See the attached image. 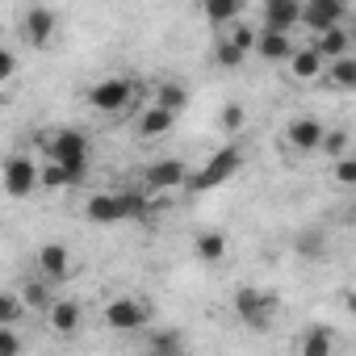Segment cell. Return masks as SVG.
Returning a JSON list of instances; mask_svg holds the SVG:
<instances>
[{
	"label": "cell",
	"instance_id": "8fae6325",
	"mask_svg": "<svg viewBox=\"0 0 356 356\" xmlns=\"http://www.w3.org/2000/svg\"><path fill=\"white\" fill-rule=\"evenodd\" d=\"M323 138H327V126H323L318 118H289V126H285V147H289L293 155L318 151Z\"/></svg>",
	"mask_w": 356,
	"mask_h": 356
},
{
	"label": "cell",
	"instance_id": "3957f363",
	"mask_svg": "<svg viewBox=\"0 0 356 356\" xmlns=\"http://www.w3.org/2000/svg\"><path fill=\"white\" fill-rule=\"evenodd\" d=\"M231 310H235V318H239L243 327H252V331H268L273 318H277V293L256 289V285H239V289L231 293Z\"/></svg>",
	"mask_w": 356,
	"mask_h": 356
},
{
	"label": "cell",
	"instance_id": "30bf717a",
	"mask_svg": "<svg viewBox=\"0 0 356 356\" xmlns=\"http://www.w3.org/2000/svg\"><path fill=\"white\" fill-rule=\"evenodd\" d=\"M47 331L55 339H76L84 331V302L76 298H59L51 310H47Z\"/></svg>",
	"mask_w": 356,
	"mask_h": 356
},
{
	"label": "cell",
	"instance_id": "cb8c5ba5",
	"mask_svg": "<svg viewBox=\"0 0 356 356\" xmlns=\"http://www.w3.org/2000/svg\"><path fill=\"white\" fill-rule=\"evenodd\" d=\"M151 105H159V109H168V113H181V109L189 105V88H185L181 80H159L155 92H151Z\"/></svg>",
	"mask_w": 356,
	"mask_h": 356
},
{
	"label": "cell",
	"instance_id": "4316f807",
	"mask_svg": "<svg viewBox=\"0 0 356 356\" xmlns=\"http://www.w3.org/2000/svg\"><path fill=\"white\" fill-rule=\"evenodd\" d=\"M243 126H248V109H243L239 101H227V105L218 109V130H222V134H243Z\"/></svg>",
	"mask_w": 356,
	"mask_h": 356
},
{
	"label": "cell",
	"instance_id": "e0dca14e",
	"mask_svg": "<svg viewBox=\"0 0 356 356\" xmlns=\"http://www.w3.org/2000/svg\"><path fill=\"white\" fill-rule=\"evenodd\" d=\"M256 55H260L264 63H289V59L298 55V42H293V34H277V30H264V26H260Z\"/></svg>",
	"mask_w": 356,
	"mask_h": 356
},
{
	"label": "cell",
	"instance_id": "d590c367",
	"mask_svg": "<svg viewBox=\"0 0 356 356\" xmlns=\"http://www.w3.org/2000/svg\"><path fill=\"white\" fill-rule=\"evenodd\" d=\"M343 306H348V314H356V285H352V289L343 293Z\"/></svg>",
	"mask_w": 356,
	"mask_h": 356
},
{
	"label": "cell",
	"instance_id": "8d00e7d4",
	"mask_svg": "<svg viewBox=\"0 0 356 356\" xmlns=\"http://www.w3.org/2000/svg\"><path fill=\"white\" fill-rule=\"evenodd\" d=\"M348 34H352V47H356V13L348 17Z\"/></svg>",
	"mask_w": 356,
	"mask_h": 356
},
{
	"label": "cell",
	"instance_id": "836d02e7",
	"mask_svg": "<svg viewBox=\"0 0 356 356\" xmlns=\"http://www.w3.org/2000/svg\"><path fill=\"white\" fill-rule=\"evenodd\" d=\"M0 356H22V335H17V327H0Z\"/></svg>",
	"mask_w": 356,
	"mask_h": 356
},
{
	"label": "cell",
	"instance_id": "ffe728a7",
	"mask_svg": "<svg viewBox=\"0 0 356 356\" xmlns=\"http://www.w3.org/2000/svg\"><path fill=\"white\" fill-rule=\"evenodd\" d=\"M147 356H189L185 331H181V327H163V331H151V335H147Z\"/></svg>",
	"mask_w": 356,
	"mask_h": 356
},
{
	"label": "cell",
	"instance_id": "d6986e66",
	"mask_svg": "<svg viewBox=\"0 0 356 356\" xmlns=\"http://www.w3.org/2000/svg\"><path fill=\"white\" fill-rule=\"evenodd\" d=\"M202 17L214 26V30H235L239 22H243V0H206L202 5Z\"/></svg>",
	"mask_w": 356,
	"mask_h": 356
},
{
	"label": "cell",
	"instance_id": "4dcf8cb0",
	"mask_svg": "<svg viewBox=\"0 0 356 356\" xmlns=\"http://www.w3.org/2000/svg\"><path fill=\"white\" fill-rule=\"evenodd\" d=\"M222 38H231V42H235L243 55H252V51H256V42H260V26H252V22H239V26H235V30H227Z\"/></svg>",
	"mask_w": 356,
	"mask_h": 356
},
{
	"label": "cell",
	"instance_id": "6da1fadb",
	"mask_svg": "<svg viewBox=\"0 0 356 356\" xmlns=\"http://www.w3.org/2000/svg\"><path fill=\"white\" fill-rule=\"evenodd\" d=\"M47 159H55L63 172H67V181L72 189L88 181V134L67 126V130H55V138L47 143Z\"/></svg>",
	"mask_w": 356,
	"mask_h": 356
},
{
	"label": "cell",
	"instance_id": "5bb4252c",
	"mask_svg": "<svg viewBox=\"0 0 356 356\" xmlns=\"http://www.w3.org/2000/svg\"><path fill=\"white\" fill-rule=\"evenodd\" d=\"M172 126H176V113H168V109H159V105H151V101H147V105L138 109V118H134V134H138L143 143L168 138Z\"/></svg>",
	"mask_w": 356,
	"mask_h": 356
},
{
	"label": "cell",
	"instance_id": "7a4b0ae2",
	"mask_svg": "<svg viewBox=\"0 0 356 356\" xmlns=\"http://www.w3.org/2000/svg\"><path fill=\"white\" fill-rule=\"evenodd\" d=\"M101 323L109 331H118V335H138V331L151 327V302L138 298V293H118V298L105 302Z\"/></svg>",
	"mask_w": 356,
	"mask_h": 356
},
{
	"label": "cell",
	"instance_id": "f546056e",
	"mask_svg": "<svg viewBox=\"0 0 356 356\" xmlns=\"http://www.w3.org/2000/svg\"><path fill=\"white\" fill-rule=\"evenodd\" d=\"M243 51L231 42V38H218V47H214V67H222V72H235V67H243Z\"/></svg>",
	"mask_w": 356,
	"mask_h": 356
},
{
	"label": "cell",
	"instance_id": "d4e9b609",
	"mask_svg": "<svg viewBox=\"0 0 356 356\" xmlns=\"http://www.w3.org/2000/svg\"><path fill=\"white\" fill-rule=\"evenodd\" d=\"M323 84H327V88H335V92H356V55L327 63V76H323Z\"/></svg>",
	"mask_w": 356,
	"mask_h": 356
},
{
	"label": "cell",
	"instance_id": "603a6c76",
	"mask_svg": "<svg viewBox=\"0 0 356 356\" xmlns=\"http://www.w3.org/2000/svg\"><path fill=\"white\" fill-rule=\"evenodd\" d=\"M193 256L202 260V264H222L227 260V235L222 231H197V239H193Z\"/></svg>",
	"mask_w": 356,
	"mask_h": 356
},
{
	"label": "cell",
	"instance_id": "1f68e13d",
	"mask_svg": "<svg viewBox=\"0 0 356 356\" xmlns=\"http://www.w3.org/2000/svg\"><path fill=\"white\" fill-rule=\"evenodd\" d=\"M331 185H339V189H356V155H343L339 163H331Z\"/></svg>",
	"mask_w": 356,
	"mask_h": 356
},
{
	"label": "cell",
	"instance_id": "5b68a950",
	"mask_svg": "<svg viewBox=\"0 0 356 356\" xmlns=\"http://www.w3.org/2000/svg\"><path fill=\"white\" fill-rule=\"evenodd\" d=\"M243 147H222V151H214L210 159H206V168L202 172H193V181H189V193H210V189H218V185H227L231 176L243 168Z\"/></svg>",
	"mask_w": 356,
	"mask_h": 356
},
{
	"label": "cell",
	"instance_id": "4fadbf2b",
	"mask_svg": "<svg viewBox=\"0 0 356 356\" xmlns=\"http://www.w3.org/2000/svg\"><path fill=\"white\" fill-rule=\"evenodd\" d=\"M55 30H59V13H55V9L34 5V9L22 13V38H26L30 47H47V42L55 38Z\"/></svg>",
	"mask_w": 356,
	"mask_h": 356
},
{
	"label": "cell",
	"instance_id": "9c48e42d",
	"mask_svg": "<svg viewBox=\"0 0 356 356\" xmlns=\"http://www.w3.org/2000/svg\"><path fill=\"white\" fill-rule=\"evenodd\" d=\"M34 268H38V277H42V281L63 285V281H72L76 260H72L67 243H42V248H38V256H34Z\"/></svg>",
	"mask_w": 356,
	"mask_h": 356
},
{
	"label": "cell",
	"instance_id": "f1b7e54d",
	"mask_svg": "<svg viewBox=\"0 0 356 356\" xmlns=\"http://www.w3.org/2000/svg\"><path fill=\"white\" fill-rule=\"evenodd\" d=\"M22 314H26V302H22V293H17V289L0 293V327H17V323H22Z\"/></svg>",
	"mask_w": 356,
	"mask_h": 356
},
{
	"label": "cell",
	"instance_id": "44dd1931",
	"mask_svg": "<svg viewBox=\"0 0 356 356\" xmlns=\"http://www.w3.org/2000/svg\"><path fill=\"white\" fill-rule=\"evenodd\" d=\"M17 293H22L26 310H34V314H42V318H47V310L59 302V298H55V285H51V281H42V277H30Z\"/></svg>",
	"mask_w": 356,
	"mask_h": 356
},
{
	"label": "cell",
	"instance_id": "74e56055",
	"mask_svg": "<svg viewBox=\"0 0 356 356\" xmlns=\"http://www.w3.org/2000/svg\"><path fill=\"white\" fill-rule=\"evenodd\" d=\"M348 222L356 227V197H352V206H348Z\"/></svg>",
	"mask_w": 356,
	"mask_h": 356
},
{
	"label": "cell",
	"instance_id": "83f0119b",
	"mask_svg": "<svg viewBox=\"0 0 356 356\" xmlns=\"http://www.w3.org/2000/svg\"><path fill=\"white\" fill-rule=\"evenodd\" d=\"M348 147H352V134H348L343 126H335V130H327V138H323V147H318V151H323L331 163H339L343 155H352Z\"/></svg>",
	"mask_w": 356,
	"mask_h": 356
},
{
	"label": "cell",
	"instance_id": "e575fe53",
	"mask_svg": "<svg viewBox=\"0 0 356 356\" xmlns=\"http://www.w3.org/2000/svg\"><path fill=\"white\" fill-rule=\"evenodd\" d=\"M17 76V51L13 47H0V84H9Z\"/></svg>",
	"mask_w": 356,
	"mask_h": 356
},
{
	"label": "cell",
	"instance_id": "277c9868",
	"mask_svg": "<svg viewBox=\"0 0 356 356\" xmlns=\"http://www.w3.org/2000/svg\"><path fill=\"white\" fill-rule=\"evenodd\" d=\"M134 97H138V84H134L130 76H105V80H97V84L84 92V101H88L97 113H105V118L126 113V109L134 105Z\"/></svg>",
	"mask_w": 356,
	"mask_h": 356
},
{
	"label": "cell",
	"instance_id": "d6a6232c",
	"mask_svg": "<svg viewBox=\"0 0 356 356\" xmlns=\"http://www.w3.org/2000/svg\"><path fill=\"white\" fill-rule=\"evenodd\" d=\"M38 185H42V189H72L67 172H63L55 159H47V163H42V172H38Z\"/></svg>",
	"mask_w": 356,
	"mask_h": 356
},
{
	"label": "cell",
	"instance_id": "9a60e30c",
	"mask_svg": "<svg viewBox=\"0 0 356 356\" xmlns=\"http://www.w3.org/2000/svg\"><path fill=\"white\" fill-rule=\"evenodd\" d=\"M260 17H264V30L293 34V30H302V0H268Z\"/></svg>",
	"mask_w": 356,
	"mask_h": 356
},
{
	"label": "cell",
	"instance_id": "2e32d148",
	"mask_svg": "<svg viewBox=\"0 0 356 356\" xmlns=\"http://www.w3.org/2000/svg\"><path fill=\"white\" fill-rule=\"evenodd\" d=\"M323 76H327V59L314 51V42L298 47V55L289 59V80H293V84H314V80H323Z\"/></svg>",
	"mask_w": 356,
	"mask_h": 356
},
{
	"label": "cell",
	"instance_id": "484cf974",
	"mask_svg": "<svg viewBox=\"0 0 356 356\" xmlns=\"http://www.w3.org/2000/svg\"><path fill=\"white\" fill-rule=\"evenodd\" d=\"M293 252H298L302 260H323V256H327V235H323L318 227H306V231H298Z\"/></svg>",
	"mask_w": 356,
	"mask_h": 356
},
{
	"label": "cell",
	"instance_id": "ba28073f",
	"mask_svg": "<svg viewBox=\"0 0 356 356\" xmlns=\"http://www.w3.org/2000/svg\"><path fill=\"white\" fill-rule=\"evenodd\" d=\"M348 5L343 0H302V30H310L314 38L327 34V30H339L348 26Z\"/></svg>",
	"mask_w": 356,
	"mask_h": 356
},
{
	"label": "cell",
	"instance_id": "52a82bcc",
	"mask_svg": "<svg viewBox=\"0 0 356 356\" xmlns=\"http://www.w3.org/2000/svg\"><path fill=\"white\" fill-rule=\"evenodd\" d=\"M143 181H147V189H155V193L163 197V193H176V189H189L193 172H189V163H185L181 155H159V159L147 163Z\"/></svg>",
	"mask_w": 356,
	"mask_h": 356
},
{
	"label": "cell",
	"instance_id": "7402d4cb",
	"mask_svg": "<svg viewBox=\"0 0 356 356\" xmlns=\"http://www.w3.org/2000/svg\"><path fill=\"white\" fill-rule=\"evenodd\" d=\"M314 51H318L327 63H335V59H348V55H352V34H348V26L318 34V38H314Z\"/></svg>",
	"mask_w": 356,
	"mask_h": 356
},
{
	"label": "cell",
	"instance_id": "8992f818",
	"mask_svg": "<svg viewBox=\"0 0 356 356\" xmlns=\"http://www.w3.org/2000/svg\"><path fill=\"white\" fill-rule=\"evenodd\" d=\"M38 172H42V163H38L34 155H26V151H13V155L5 159V168H0V181H5V193H9L13 202H26V197H34V189H42V185H38Z\"/></svg>",
	"mask_w": 356,
	"mask_h": 356
},
{
	"label": "cell",
	"instance_id": "ac0fdd59",
	"mask_svg": "<svg viewBox=\"0 0 356 356\" xmlns=\"http://www.w3.org/2000/svg\"><path fill=\"white\" fill-rule=\"evenodd\" d=\"M293 356H335V331L314 323L302 331V339L293 343Z\"/></svg>",
	"mask_w": 356,
	"mask_h": 356
},
{
	"label": "cell",
	"instance_id": "7c38bea8",
	"mask_svg": "<svg viewBox=\"0 0 356 356\" xmlns=\"http://www.w3.org/2000/svg\"><path fill=\"white\" fill-rule=\"evenodd\" d=\"M84 218L88 222H101V227L130 222V202H126V193H92L84 202Z\"/></svg>",
	"mask_w": 356,
	"mask_h": 356
}]
</instances>
